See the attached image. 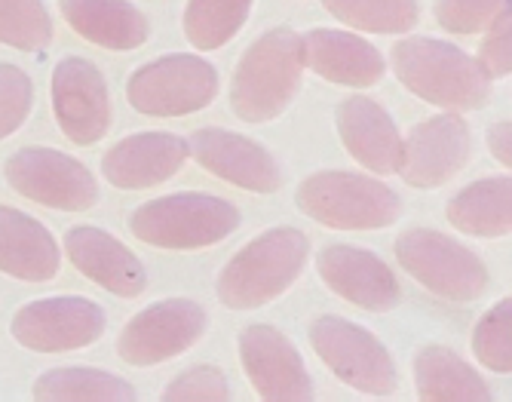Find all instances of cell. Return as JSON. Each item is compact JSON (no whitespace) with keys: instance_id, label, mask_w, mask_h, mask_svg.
Segmentation results:
<instances>
[{"instance_id":"obj_18","label":"cell","mask_w":512,"mask_h":402,"mask_svg":"<svg viewBox=\"0 0 512 402\" xmlns=\"http://www.w3.org/2000/svg\"><path fill=\"white\" fill-rule=\"evenodd\" d=\"M65 249L77 271L120 298H138L148 289L145 264L117 237L99 228H74L65 234Z\"/></svg>"},{"instance_id":"obj_3","label":"cell","mask_w":512,"mask_h":402,"mask_svg":"<svg viewBox=\"0 0 512 402\" xmlns=\"http://www.w3.org/2000/svg\"><path fill=\"white\" fill-rule=\"evenodd\" d=\"M307 237L295 228H273L240 249L218 277V298L230 310H252L283 295L307 261Z\"/></svg>"},{"instance_id":"obj_14","label":"cell","mask_w":512,"mask_h":402,"mask_svg":"<svg viewBox=\"0 0 512 402\" xmlns=\"http://www.w3.org/2000/svg\"><path fill=\"white\" fill-rule=\"evenodd\" d=\"M240 360L267 402H307L313 399V381L295 344L273 326H249L240 335Z\"/></svg>"},{"instance_id":"obj_10","label":"cell","mask_w":512,"mask_h":402,"mask_svg":"<svg viewBox=\"0 0 512 402\" xmlns=\"http://www.w3.org/2000/svg\"><path fill=\"white\" fill-rule=\"evenodd\" d=\"M206 332V310L188 298H166L135 314L120 338L117 356L129 366H157L191 350Z\"/></svg>"},{"instance_id":"obj_19","label":"cell","mask_w":512,"mask_h":402,"mask_svg":"<svg viewBox=\"0 0 512 402\" xmlns=\"http://www.w3.org/2000/svg\"><path fill=\"white\" fill-rule=\"evenodd\" d=\"M301 43H304V68L338 86H356V89L375 86L387 71V62L378 53V47H371L368 40L347 31L313 28L301 34Z\"/></svg>"},{"instance_id":"obj_30","label":"cell","mask_w":512,"mask_h":402,"mask_svg":"<svg viewBox=\"0 0 512 402\" xmlns=\"http://www.w3.org/2000/svg\"><path fill=\"white\" fill-rule=\"evenodd\" d=\"M31 108H34L31 77L16 65L0 62V139L13 136V132L28 120Z\"/></svg>"},{"instance_id":"obj_7","label":"cell","mask_w":512,"mask_h":402,"mask_svg":"<svg viewBox=\"0 0 512 402\" xmlns=\"http://www.w3.org/2000/svg\"><path fill=\"white\" fill-rule=\"evenodd\" d=\"M310 344L338 381L368 396H390L399 387L390 350L368 329L335 314L310 323Z\"/></svg>"},{"instance_id":"obj_20","label":"cell","mask_w":512,"mask_h":402,"mask_svg":"<svg viewBox=\"0 0 512 402\" xmlns=\"http://www.w3.org/2000/svg\"><path fill=\"white\" fill-rule=\"evenodd\" d=\"M335 117H338V136L356 163L381 175L399 172L402 136L384 105H378L368 96H350L338 105Z\"/></svg>"},{"instance_id":"obj_33","label":"cell","mask_w":512,"mask_h":402,"mask_svg":"<svg viewBox=\"0 0 512 402\" xmlns=\"http://www.w3.org/2000/svg\"><path fill=\"white\" fill-rule=\"evenodd\" d=\"M509 34H512V10L506 7L488 25V34L482 40V50H479V59H476L482 65V71L488 74V80L509 77V68H512V43H509Z\"/></svg>"},{"instance_id":"obj_11","label":"cell","mask_w":512,"mask_h":402,"mask_svg":"<svg viewBox=\"0 0 512 402\" xmlns=\"http://www.w3.org/2000/svg\"><path fill=\"white\" fill-rule=\"evenodd\" d=\"M105 310L86 298L62 295L31 301L16 310L10 323L13 338L37 353H65L96 344L105 335Z\"/></svg>"},{"instance_id":"obj_27","label":"cell","mask_w":512,"mask_h":402,"mask_svg":"<svg viewBox=\"0 0 512 402\" xmlns=\"http://www.w3.org/2000/svg\"><path fill=\"white\" fill-rule=\"evenodd\" d=\"M338 22L371 34H405L421 19L417 0H322Z\"/></svg>"},{"instance_id":"obj_16","label":"cell","mask_w":512,"mask_h":402,"mask_svg":"<svg viewBox=\"0 0 512 402\" xmlns=\"http://www.w3.org/2000/svg\"><path fill=\"white\" fill-rule=\"evenodd\" d=\"M316 271L335 295L362 310L384 314L399 304V280L375 252L341 243L325 246L316 258Z\"/></svg>"},{"instance_id":"obj_12","label":"cell","mask_w":512,"mask_h":402,"mask_svg":"<svg viewBox=\"0 0 512 402\" xmlns=\"http://www.w3.org/2000/svg\"><path fill=\"white\" fill-rule=\"evenodd\" d=\"M473 136L457 111L417 123L402 142L399 175L411 188H439L470 163Z\"/></svg>"},{"instance_id":"obj_29","label":"cell","mask_w":512,"mask_h":402,"mask_svg":"<svg viewBox=\"0 0 512 402\" xmlns=\"http://www.w3.org/2000/svg\"><path fill=\"white\" fill-rule=\"evenodd\" d=\"M473 353L485 369L497 375L512 372V301L509 298L497 301L479 320L473 332Z\"/></svg>"},{"instance_id":"obj_21","label":"cell","mask_w":512,"mask_h":402,"mask_svg":"<svg viewBox=\"0 0 512 402\" xmlns=\"http://www.w3.org/2000/svg\"><path fill=\"white\" fill-rule=\"evenodd\" d=\"M0 271L25 283H46L59 274L53 234L13 206H0Z\"/></svg>"},{"instance_id":"obj_34","label":"cell","mask_w":512,"mask_h":402,"mask_svg":"<svg viewBox=\"0 0 512 402\" xmlns=\"http://www.w3.org/2000/svg\"><path fill=\"white\" fill-rule=\"evenodd\" d=\"M488 148L509 169V163H512V123L509 120H500L497 126L488 129Z\"/></svg>"},{"instance_id":"obj_15","label":"cell","mask_w":512,"mask_h":402,"mask_svg":"<svg viewBox=\"0 0 512 402\" xmlns=\"http://www.w3.org/2000/svg\"><path fill=\"white\" fill-rule=\"evenodd\" d=\"M188 151L206 172L218 175L221 182H230L243 191L273 194L283 185V172H279L270 151L240 136V132L215 129V126L197 129L188 139Z\"/></svg>"},{"instance_id":"obj_26","label":"cell","mask_w":512,"mask_h":402,"mask_svg":"<svg viewBox=\"0 0 512 402\" xmlns=\"http://www.w3.org/2000/svg\"><path fill=\"white\" fill-rule=\"evenodd\" d=\"M252 13V0H188L184 37L197 50H218L234 40Z\"/></svg>"},{"instance_id":"obj_24","label":"cell","mask_w":512,"mask_h":402,"mask_svg":"<svg viewBox=\"0 0 512 402\" xmlns=\"http://www.w3.org/2000/svg\"><path fill=\"white\" fill-rule=\"evenodd\" d=\"M448 221L470 237H506L512 231V178L494 175L451 197Z\"/></svg>"},{"instance_id":"obj_32","label":"cell","mask_w":512,"mask_h":402,"mask_svg":"<svg viewBox=\"0 0 512 402\" xmlns=\"http://www.w3.org/2000/svg\"><path fill=\"white\" fill-rule=\"evenodd\" d=\"M224 399H230V387L215 366L188 369L163 393V402H224Z\"/></svg>"},{"instance_id":"obj_25","label":"cell","mask_w":512,"mask_h":402,"mask_svg":"<svg viewBox=\"0 0 512 402\" xmlns=\"http://www.w3.org/2000/svg\"><path fill=\"white\" fill-rule=\"evenodd\" d=\"M34 399L37 402H132L135 390L117 375L89 366H65L34 381Z\"/></svg>"},{"instance_id":"obj_6","label":"cell","mask_w":512,"mask_h":402,"mask_svg":"<svg viewBox=\"0 0 512 402\" xmlns=\"http://www.w3.org/2000/svg\"><path fill=\"white\" fill-rule=\"evenodd\" d=\"M396 261L424 289L445 301H476L488 289L485 261L473 249L430 228L405 231L396 240Z\"/></svg>"},{"instance_id":"obj_23","label":"cell","mask_w":512,"mask_h":402,"mask_svg":"<svg viewBox=\"0 0 512 402\" xmlns=\"http://www.w3.org/2000/svg\"><path fill=\"white\" fill-rule=\"evenodd\" d=\"M414 384L424 402H488L491 390L482 375L442 344H427L414 356Z\"/></svg>"},{"instance_id":"obj_2","label":"cell","mask_w":512,"mask_h":402,"mask_svg":"<svg viewBox=\"0 0 512 402\" xmlns=\"http://www.w3.org/2000/svg\"><path fill=\"white\" fill-rule=\"evenodd\" d=\"M301 77V34L292 28H273L243 53L234 80H230V108L246 123H267L295 102Z\"/></svg>"},{"instance_id":"obj_22","label":"cell","mask_w":512,"mask_h":402,"mask_svg":"<svg viewBox=\"0 0 512 402\" xmlns=\"http://www.w3.org/2000/svg\"><path fill=\"white\" fill-rule=\"evenodd\" d=\"M59 10L80 37L114 53L138 50L151 34L145 13L129 0H59Z\"/></svg>"},{"instance_id":"obj_1","label":"cell","mask_w":512,"mask_h":402,"mask_svg":"<svg viewBox=\"0 0 512 402\" xmlns=\"http://www.w3.org/2000/svg\"><path fill=\"white\" fill-rule=\"evenodd\" d=\"M393 71L417 99L445 111H479L491 96V80L482 65L433 37H405L393 47Z\"/></svg>"},{"instance_id":"obj_9","label":"cell","mask_w":512,"mask_h":402,"mask_svg":"<svg viewBox=\"0 0 512 402\" xmlns=\"http://www.w3.org/2000/svg\"><path fill=\"white\" fill-rule=\"evenodd\" d=\"M7 182L16 194L62 212H86L99 203V185L92 172L53 148H22L7 166Z\"/></svg>"},{"instance_id":"obj_31","label":"cell","mask_w":512,"mask_h":402,"mask_svg":"<svg viewBox=\"0 0 512 402\" xmlns=\"http://www.w3.org/2000/svg\"><path fill=\"white\" fill-rule=\"evenodd\" d=\"M509 0H436V22L451 34H479L485 31Z\"/></svg>"},{"instance_id":"obj_13","label":"cell","mask_w":512,"mask_h":402,"mask_svg":"<svg viewBox=\"0 0 512 402\" xmlns=\"http://www.w3.org/2000/svg\"><path fill=\"white\" fill-rule=\"evenodd\" d=\"M53 111L74 145H96L111 126L108 83L89 59L68 56L53 71Z\"/></svg>"},{"instance_id":"obj_5","label":"cell","mask_w":512,"mask_h":402,"mask_svg":"<svg viewBox=\"0 0 512 402\" xmlns=\"http://www.w3.org/2000/svg\"><path fill=\"white\" fill-rule=\"evenodd\" d=\"M240 228V209L212 194L181 191L138 206L129 231L157 249H206Z\"/></svg>"},{"instance_id":"obj_28","label":"cell","mask_w":512,"mask_h":402,"mask_svg":"<svg viewBox=\"0 0 512 402\" xmlns=\"http://www.w3.org/2000/svg\"><path fill=\"white\" fill-rule=\"evenodd\" d=\"M53 40V22L43 0H0V43L37 53Z\"/></svg>"},{"instance_id":"obj_8","label":"cell","mask_w":512,"mask_h":402,"mask_svg":"<svg viewBox=\"0 0 512 402\" xmlns=\"http://www.w3.org/2000/svg\"><path fill=\"white\" fill-rule=\"evenodd\" d=\"M218 93L215 68L191 53H175L138 68L126 83V99L138 114L184 117L212 105Z\"/></svg>"},{"instance_id":"obj_17","label":"cell","mask_w":512,"mask_h":402,"mask_svg":"<svg viewBox=\"0 0 512 402\" xmlns=\"http://www.w3.org/2000/svg\"><path fill=\"white\" fill-rule=\"evenodd\" d=\"M188 157V142L172 132H138V136L117 142L102 157V175L114 188L145 191L169 182Z\"/></svg>"},{"instance_id":"obj_4","label":"cell","mask_w":512,"mask_h":402,"mask_svg":"<svg viewBox=\"0 0 512 402\" xmlns=\"http://www.w3.org/2000/svg\"><path fill=\"white\" fill-rule=\"evenodd\" d=\"M295 203L304 215L335 231H381L402 215V200L378 178L356 172H313L298 185Z\"/></svg>"}]
</instances>
